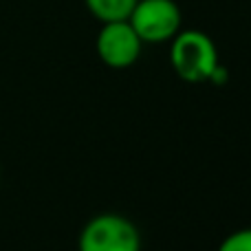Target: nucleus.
Segmentation results:
<instances>
[{
    "instance_id": "1",
    "label": "nucleus",
    "mask_w": 251,
    "mask_h": 251,
    "mask_svg": "<svg viewBox=\"0 0 251 251\" xmlns=\"http://www.w3.org/2000/svg\"><path fill=\"white\" fill-rule=\"evenodd\" d=\"M170 62L174 73L187 84L209 82L221 64L214 40L199 29H181L170 40Z\"/></svg>"
},
{
    "instance_id": "2",
    "label": "nucleus",
    "mask_w": 251,
    "mask_h": 251,
    "mask_svg": "<svg viewBox=\"0 0 251 251\" xmlns=\"http://www.w3.org/2000/svg\"><path fill=\"white\" fill-rule=\"evenodd\" d=\"M79 251H141V236L122 214H97L84 225L77 240Z\"/></svg>"
},
{
    "instance_id": "3",
    "label": "nucleus",
    "mask_w": 251,
    "mask_h": 251,
    "mask_svg": "<svg viewBox=\"0 0 251 251\" xmlns=\"http://www.w3.org/2000/svg\"><path fill=\"white\" fill-rule=\"evenodd\" d=\"M128 22L143 44H163L181 31L183 16L174 0H137Z\"/></svg>"
},
{
    "instance_id": "4",
    "label": "nucleus",
    "mask_w": 251,
    "mask_h": 251,
    "mask_svg": "<svg viewBox=\"0 0 251 251\" xmlns=\"http://www.w3.org/2000/svg\"><path fill=\"white\" fill-rule=\"evenodd\" d=\"M143 42L128 20L101 22V29L95 38V51L108 69H130L141 55Z\"/></svg>"
},
{
    "instance_id": "5",
    "label": "nucleus",
    "mask_w": 251,
    "mask_h": 251,
    "mask_svg": "<svg viewBox=\"0 0 251 251\" xmlns=\"http://www.w3.org/2000/svg\"><path fill=\"white\" fill-rule=\"evenodd\" d=\"M88 13L100 22L128 20L137 0H84Z\"/></svg>"
},
{
    "instance_id": "6",
    "label": "nucleus",
    "mask_w": 251,
    "mask_h": 251,
    "mask_svg": "<svg viewBox=\"0 0 251 251\" xmlns=\"http://www.w3.org/2000/svg\"><path fill=\"white\" fill-rule=\"evenodd\" d=\"M218 251H251V227L236 229L225 236L223 243L218 245Z\"/></svg>"
}]
</instances>
